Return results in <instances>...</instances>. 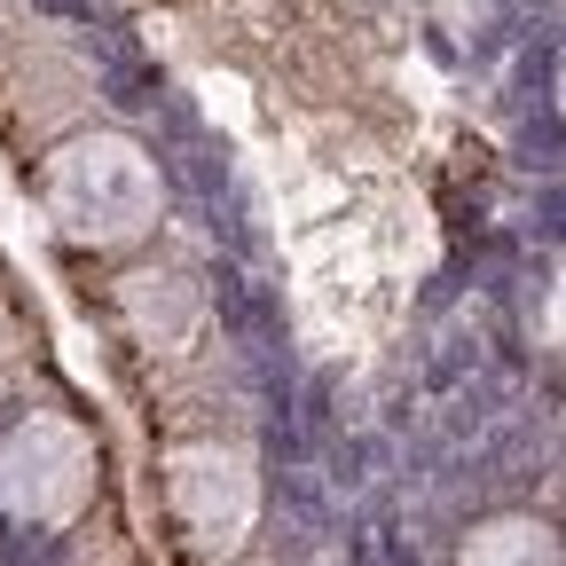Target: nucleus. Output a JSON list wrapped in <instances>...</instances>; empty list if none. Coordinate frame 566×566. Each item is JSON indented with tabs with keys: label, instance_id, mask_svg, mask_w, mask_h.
Wrapping results in <instances>:
<instances>
[{
	"label": "nucleus",
	"instance_id": "f03ea898",
	"mask_svg": "<svg viewBox=\"0 0 566 566\" xmlns=\"http://www.w3.org/2000/svg\"><path fill=\"white\" fill-rule=\"evenodd\" d=\"M95 504V433L80 417L32 409L0 441V512L24 527H71Z\"/></svg>",
	"mask_w": 566,
	"mask_h": 566
},
{
	"label": "nucleus",
	"instance_id": "f257e3e1",
	"mask_svg": "<svg viewBox=\"0 0 566 566\" xmlns=\"http://www.w3.org/2000/svg\"><path fill=\"white\" fill-rule=\"evenodd\" d=\"M40 197H48V221L87 252H118L134 237H150L166 205L150 150L126 134H71L40 174Z\"/></svg>",
	"mask_w": 566,
	"mask_h": 566
},
{
	"label": "nucleus",
	"instance_id": "20e7f679",
	"mask_svg": "<svg viewBox=\"0 0 566 566\" xmlns=\"http://www.w3.org/2000/svg\"><path fill=\"white\" fill-rule=\"evenodd\" d=\"M464 566H566L558 558V535L527 512H504V520H480L464 535Z\"/></svg>",
	"mask_w": 566,
	"mask_h": 566
},
{
	"label": "nucleus",
	"instance_id": "7ed1b4c3",
	"mask_svg": "<svg viewBox=\"0 0 566 566\" xmlns=\"http://www.w3.org/2000/svg\"><path fill=\"white\" fill-rule=\"evenodd\" d=\"M166 495H174V520L221 558L260 520V472H252V457L237 441H181L166 457Z\"/></svg>",
	"mask_w": 566,
	"mask_h": 566
}]
</instances>
